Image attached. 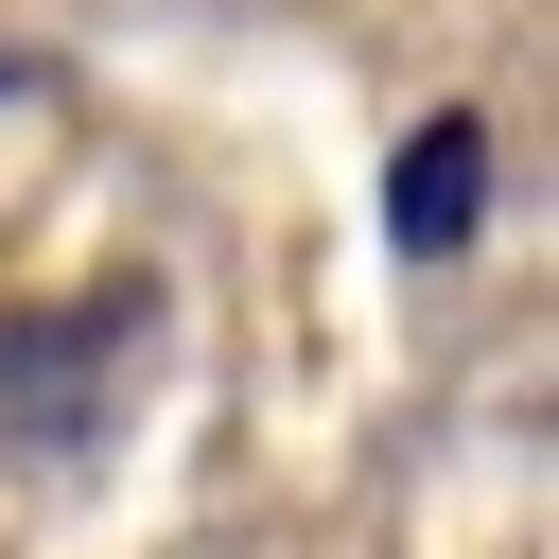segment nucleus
Returning a JSON list of instances; mask_svg holds the SVG:
<instances>
[{
    "label": "nucleus",
    "mask_w": 559,
    "mask_h": 559,
    "mask_svg": "<svg viewBox=\"0 0 559 559\" xmlns=\"http://www.w3.org/2000/svg\"><path fill=\"white\" fill-rule=\"evenodd\" d=\"M472 227H489V122L437 105V122L384 157V245H402V262H454Z\"/></svg>",
    "instance_id": "f257e3e1"
}]
</instances>
